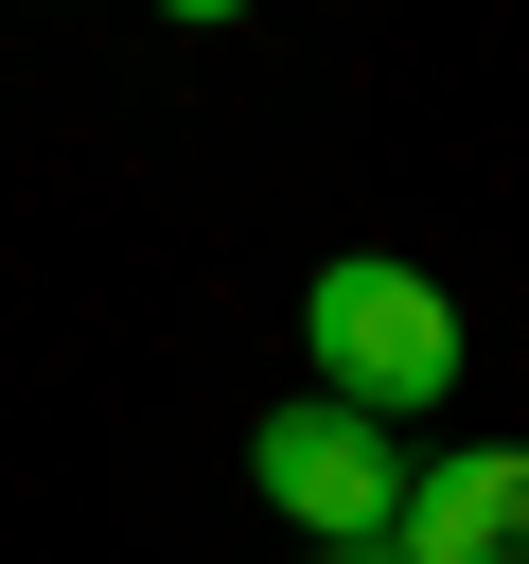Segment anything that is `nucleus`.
I'll return each mask as SVG.
<instances>
[{"label": "nucleus", "instance_id": "obj_1", "mask_svg": "<svg viewBox=\"0 0 529 564\" xmlns=\"http://www.w3.org/2000/svg\"><path fill=\"white\" fill-rule=\"evenodd\" d=\"M300 352H317V405H353V423H423L441 388H458V300L406 264V247H335L317 282H300Z\"/></svg>", "mask_w": 529, "mask_h": 564}, {"label": "nucleus", "instance_id": "obj_3", "mask_svg": "<svg viewBox=\"0 0 529 564\" xmlns=\"http://www.w3.org/2000/svg\"><path fill=\"white\" fill-rule=\"evenodd\" d=\"M388 564H529V441H458V458H423Z\"/></svg>", "mask_w": 529, "mask_h": 564}, {"label": "nucleus", "instance_id": "obj_2", "mask_svg": "<svg viewBox=\"0 0 529 564\" xmlns=\"http://www.w3.org/2000/svg\"><path fill=\"white\" fill-rule=\"evenodd\" d=\"M247 494H264L282 529H317L335 564H388V529H406V441L300 388V405H264V423H247Z\"/></svg>", "mask_w": 529, "mask_h": 564}]
</instances>
